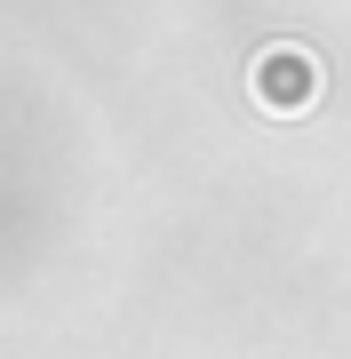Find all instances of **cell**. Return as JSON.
Wrapping results in <instances>:
<instances>
[{
    "label": "cell",
    "instance_id": "cell-1",
    "mask_svg": "<svg viewBox=\"0 0 351 359\" xmlns=\"http://www.w3.org/2000/svg\"><path fill=\"white\" fill-rule=\"evenodd\" d=\"M247 88L272 120H303L319 104V56L303 48V40H263L256 56H247Z\"/></svg>",
    "mask_w": 351,
    "mask_h": 359
}]
</instances>
